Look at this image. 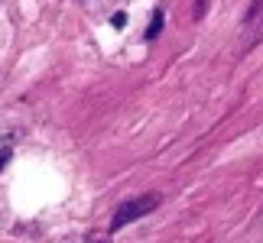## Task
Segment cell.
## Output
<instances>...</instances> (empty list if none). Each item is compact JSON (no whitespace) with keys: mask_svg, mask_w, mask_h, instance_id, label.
<instances>
[{"mask_svg":"<svg viewBox=\"0 0 263 243\" xmlns=\"http://www.w3.org/2000/svg\"><path fill=\"white\" fill-rule=\"evenodd\" d=\"M201 13H205V0H198V16H201Z\"/></svg>","mask_w":263,"mask_h":243,"instance_id":"5b68a950","label":"cell"},{"mask_svg":"<svg viewBox=\"0 0 263 243\" xmlns=\"http://www.w3.org/2000/svg\"><path fill=\"white\" fill-rule=\"evenodd\" d=\"M153 208H156V195H143V198L124 201V205L117 208V214H114V220H110V230H120V227H127L130 220L143 217L146 211H153Z\"/></svg>","mask_w":263,"mask_h":243,"instance_id":"6da1fadb","label":"cell"},{"mask_svg":"<svg viewBox=\"0 0 263 243\" xmlns=\"http://www.w3.org/2000/svg\"><path fill=\"white\" fill-rule=\"evenodd\" d=\"M159 29H163V13H153V23H149V29H146V39H156L159 36Z\"/></svg>","mask_w":263,"mask_h":243,"instance_id":"7a4b0ae2","label":"cell"},{"mask_svg":"<svg viewBox=\"0 0 263 243\" xmlns=\"http://www.w3.org/2000/svg\"><path fill=\"white\" fill-rule=\"evenodd\" d=\"M127 23V13H114V26H124Z\"/></svg>","mask_w":263,"mask_h":243,"instance_id":"277c9868","label":"cell"},{"mask_svg":"<svg viewBox=\"0 0 263 243\" xmlns=\"http://www.w3.org/2000/svg\"><path fill=\"white\" fill-rule=\"evenodd\" d=\"M7 162H10V149H0V172L7 169Z\"/></svg>","mask_w":263,"mask_h":243,"instance_id":"3957f363","label":"cell"},{"mask_svg":"<svg viewBox=\"0 0 263 243\" xmlns=\"http://www.w3.org/2000/svg\"><path fill=\"white\" fill-rule=\"evenodd\" d=\"M78 4H82V0H78Z\"/></svg>","mask_w":263,"mask_h":243,"instance_id":"8992f818","label":"cell"}]
</instances>
